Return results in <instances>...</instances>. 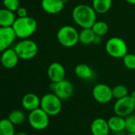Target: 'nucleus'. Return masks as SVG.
I'll return each instance as SVG.
<instances>
[{
    "mask_svg": "<svg viewBox=\"0 0 135 135\" xmlns=\"http://www.w3.org/2000/svg\"><path fill=\"white\" fill-rule=\"evenodd\" d=\"M74 22L84 28H91L97 21V13L92 7L87 4H79L76 6L72 12Z\"/></svg>",
    "mask_w": 135,
    "mask_h": 135,
    "instance_id": "1",
    "label": "nucleus"
},
{
    "mask_svg": "<svg viewBox=\"0 0 135 135\" xmlns=\"http://www.w3.org/2000/svg\"><path fill=\"white\" fill-rule=\"evenodd\" d=\"M37 21L30 16L18 17L12 26V29L18 38L26 39L31 37L37 30Z\"/></svg>",
    "mask_w": 135,
    "mask_h": 135,
    "instance_id": "2",
    "label": "nucleus"
},
{
    "mask_svg": "<svg viewBox=\"0 0 135 135\" xmlns=\"http://www.w3.org/2000/svg\"><path fill=\"white\" fill-rule=\"evenodd\" d=\"M56 39L63 47L72 48L80 42L79 32L73 26L69 25L63 26L56 33Z\"/></svg>",
    "mask_w": 135,
    "mask_h": 135,
    "instance_id": "3",
    "label": "nucleus"
},
{
    "mask_svg": "<svg viewBox=\"0 0 135 135\" xmlns=\"http://www.w3.org/2000/svg\"><path fill=\"white\" fill-rule=\"evenodd\" d=\"M105 50L111 57L122 59V57L128 52V46L122 38L113 37L109 38L106 42Z\"/></svg>",
    "mask_w": 135,
    "mask_h": 135,
    "instance_id": "4",
    "label": "nucleus"
},
{
    "mask_svg": "<svg viewBox=\"0 0 135 135\" xmlns=\"http://www.w3.org/2000/svg\"><path fill=\"white\" fill-rule=\"evenodd\" d=\"M62 100L54 93H47L41 98L40 107L49 116H56L62 110Z\"/></svg>",
    "mask_w": 135,
    "mask_h": 135,
    "instance_id": "5",
    "label": "nucleus"
},
{
    "mask_svg": "<svg viewBox=\"0 0 135 135\" xmlns=\"http://www.w3.org/2000/svg\"><path fill=\"white\" fill-rule=\"evenodd\" d=\"M18 56L20 59L28 60L34 58L38 52V47L36 42L30 39H22L15 46Z\"/></svg>",
    "mask_w": 135,
    "mask_h": 135,
    "instance_id": "6",
    "label": "nucleus"
},
{
    "mask_svg": "<svg viewBox=\"0 0 135 135\" xmlns=\"http://www.w3.org/2000/svg\"><path fill=\"white\" fill-rule=\"evenodd\" d=\"M28 122L30 126L37 130H43L46 129L49 124V115L41 107L30 111L28 115Z\"/></svg>",
    "mask_w": 135,
    "mask_h": 135,
    "instance_id": "7",
    "label": "nucleus"
},
{
    "mask_svg": "<svg viewBox=\"0 0 135 135\" xmlns=\"http://www.w3.org/2000/svg\"><path fill=\"white\" fill-rule=\"evenodd\" d=\"M50 88L52 93L58 96L61 100L70 99L74 93V86L73 83L66 79L56 83L51 82Z\"/></svg>",
    "mask_w": 135,
    "mask_h": 135,
    "instance_id": "8",
    "label": "nucleus"
},
{
    "mask_svg": "<svg viewBox=\"0 0 135 135\" xmlns=\"http://www.w3.org/2000/svg\"><path fill=\"white\" fill-rule=\"evenodd\" d=\"M135 101L129 96L127 95L122 99H117L114 104V112L122 117H127L128 115L134 112Z\"/></svg>",
    "mask_w": 135,
    "mask_h": 135,
    "instance_id": "9",
    "label": "nucleus"
},
{
    "mask_svg": "<svg viewBox=\"0 0 135 135\" xmlns=\"http://www.w3.org/2000/svg\"><path fill=\"white\" fill-rule=\"evenodd\" d=\"M92 96L99 103H108L113 99L112 88L106 84H98L92 89Z\"/></svg>",
    "mask_w": 135,
    "mask_h": 135,
    "instance_id": "10",
    "label": "nucleus"
},
{
    "mask_svg": "<svg viewBox=\"0 0 135 135\" xmlns=\"http://www.w3.org/2000/svg\"><path fill=\"white\" fill-rule=\"evenodd\" d=\"M16 38L12 27L0 26V53L10 48Z\"/></svg>",
    "mask_w": 135,
    "mask_h": 135,
    "instance_id": "11",
    "label": "nucleus"
},
{
    "mask_svg": "<svg viewBox=\"0 0 135 135\" xmlns=\"http://www.w3.org/2000/svg\"><path fill=\"white\" fill-rule=\"evenodd\" d=\"M47 75L51 82L56 83L65 79L66 71L64 67L60 63L53 62L50 64L48 68Z\"/></svg>",
    "mask_w": 135,
    "mask_h": 135,
    "instance_id": "12",
    "label": "nucleus"
},
{
    "mask_svg": "<svg viewBox=\"0 0 135 135\" xmlns=\"http://www.w3.org/2000/svg\"><path fill=\"white\" fill-rule=\"evenodd\" d=\"M19 56H18L15 49L8 48L5 51H3L0 57L1 64L6 68V69H13L15 68L19 60Z\"/></svg>",
    "mask_w": 135,
    "mask_h": 135,
    "instance_id": "13",
    "label": "nucleus"
},
{
    "mask_svg": "<svg viewBox=\"0 0 135 135\" xmlns=\"http://www.w3.org/2000/svg\"><path fill=\"white\" fill-rule=\"evenodd\" d=\"M41 8L45 12L49 15H56L60 13L64 7V0H41Z\"/></svg>",
    "mask_w": 135,
    "mask_h": 135,
    "instance_id": "14",
    "label": "nucleus"
},
{
    "mask_svg": "<svg viewBox=\"0 0 135 135\" xmlns=\"http://www.w3.org/2000/svg\"><path fill=\"white\" fill-rule=\"evenodd\" d=\"M90 130L92 135H107L110 132L107 121L102 118H97L92 121Z\"/></svg>",
    "mask_w": 135,
    "mask_h": 135,
    "instance_id": "15",
    "label": "nucleus"
},
{
    "mask_svg": "<svg viewBox=\"0 0 135 135\" xmlns=\"http://www.w3.org/2000/svg\"><path fill=\"white\" fill-rule=\"evenodd\" d=\"M22 105L25 110L32 111L40 107L41 99L34 93H27L22 99Z\"/></svg>",
    "mask_w": 135,
    "mask_h": 135,
    "instance_id": "16",
    "label": "nucleus"
},
{
    "mask_svg": "<svg viewBox=\"0 0 135 135\" xmlns=\"http://www.w3.org/2000/svg\"><path fill=\"white\" fill-rule=\"evenodd\" d=\"M74 73L76 76L84 80H91L94 76V72L87 64H79L75 67Z\"/></svg>",
    "mask_w": 135,
    "mask_h": 135,
    "instance_id": "17",
    "label": "nucleus"
},
{
    "mask_svg": "<svg viewBox=\"0 0 135 135\" xmlns=\"http://www.w3.org/2000/svg\"><path fill=\"white\" fill-rule=\"evenodd\" d=\"M107 123L110 130L113 133L126 130V120L124 117L114 114L107 120Z\"/></svg>",
    "mask_w": 135,
    "mask_h": 135,
    "instance_id": "18",
    "label": "nucleus"
},
{
    "mask_svg": "<svg viewBox=\"0 0 135 135\" xmlns=\"http://www.w3.org/2000/svg\"><path fill=\"white\" fill-rule=\"evenodd\" d=\"M16 18L15 12L5 7L0 9V26L12 27Z\"/></svg>",
    "mask_w": 135,
    "mask_h": 135,
    "instance_id": "19",
    "label": "nucleus"
},
{
    "mask_svg": "<svg viewBox=\"0 0 135 135\" xmlns=\"http://www.w3.org/2000/svg\"><path fill=\"white\" fill-rule=\"evenodd\" d=\"M95 37L96 34L91 28H84L79 32V41L85 45L93 44Z\"/></svg>",
    "mask_w": 135,
    "mask_h": 135,
    "instance_id": "20",
    "label": "nucleus"
},
{
    "mask_svg": "<svg viewBox=\"0 0 135 135\" xmlns=\"http://www.w3.org/2000/svg\"><path fill=\"white\" fill-rule=\"evenodd\" d=\"M111 6L112 0H92L91 7L97 14H106L110 11Z\"/></svg>",
    "mask_w": 135,
    "mask_h": 135,
    "instance_id": "21",
    "label": "nucleus"
},
{
    "mask_svg": "<svg viewBox=\"0 0 135 135\" xmlns=\"http://www.w3.org/2000/svg\"><path fill=\"white\" fill-rule=\"evenodd\" d=\"M15 125L8 118L0 120V135H15Z\"/></svg>",
    "mask_w": 135,
    "mask_h": 135,
    "instance_id": "22",
    "label": "nucleus"
},
{
    "mask_svg": "<svg viewBox=\"0 0 135 135\" xmlns=\"http://www.w3.org/2000/svg\"><path fill=\"white\" fill-rule=\"evenodd\" d=\"M7 118L15 126H18L26 121V114L21 110H13L9 113Z\"/></svg>",
    "mask_w": 135,
    "mask_h": 135,
    "instance_id": "23",
    "label": "nucleus"
},
{
    "mask_svg": "<svg viewBox=\"0 0 135 135\" xmlns=\"http://www.w3.org/2000/svg\"><path fill=\"white\" fill-rule=\"evenodd\" d=\"M94 33L100 37L105 36L109 30V26L107 22L103 21H96L91 27Z\"/></svg>",
    "mask_w": 135,
    "mask_h": 135,
    "instance_id": "24",
    "label": "nucleus"
},
{
    "mask_svg": "<svg viewBox=\"0 0 135 135\" xmlns=\"http://www.w3.org/2000/svg\"><path fill=\"white\" fill-rule=\"evenodd\" d=\"M129 93V90L128 88L123 84H118L116 85L115 87H114L112 88V94H113V98L116 99H122L123 97H126Z\"/></svg>",
    "mask_w": 135,
    "mask_h": 135,
    "instance_id": "25",
    "label": "nucleus"
},
{
    "mask_svg": "<svg viewBox=\"0 0 135 135\" xmlns=\"http://www.w3.org/2000/svg\"><path fill=\"white\" fill-rule=\"evenodd\" d=\"M122 62L124 66L129 70L135 69V54L127 52L122 57Z\"/></svg>",
    "mask_w": 135,
    "mask_h": 135,
    "instance_id": "26",
    "label": "nucleus"
},
{
    "mask_svg": "<svg viewBox=\"0 0 135 135\" xmlns=\"http://www.w3.org/2000/svg\"><path fill=\"white\" fill-rule=\"evenodd\" d=\"M126 130L128 133H135V113L131 114L125 118Z\"/></svg>",
    "mask_w": 135,
    "mask_h": 135,
    "instance_id": "27",
    "label": "nucleus"
},
{
    "mask_svg": "<svg viewBox=\"0 0 135 135\" xmlns=\"http://www.w3.org/2000/svg\"><path fill=\"white\" fill-rule=\"evenodd\" d=\"M3 3L5 8L8 9L13 12H16L17 10L20 7L19 0H3Z\"/></svg>",
    "mask_w": 135,
    "mask_h": 135,
    "instance_id": "28",
    "label": "nucleus"
},
{
    "mask_svg": "<svg viewBox=\"0 0 135 135\" xmlns=\"http://www.w3.org/2000/svg\"><path fill=\"white\" fill-rule=\"evenodd\" d=\"M16 13H17L18 17H19V18H22V17L28 16V15H27V14H28V13H27V10H26L25 7H19V8L17 10Z\"/></svg>",
    "mask_w": 135,
    "mask_h": 135,
    "instance_id": "29",
    "label": "nucleus"
},
{
    "mask_svg": "<svg viewBox=\"0 0 135 135\" xmlns=\"http://www.w3.org/2000/svg\"><path fill=\"white\" fill-rule=\"evenodd\" d=\"M101 37H102L96 35V37H95V41H94V43H93V44H95V45H99V44L101 43V41H102Z\"/></svg>",
    "mask_w": 135,
    "mask_h": 135,
    "instance_id": "30",
    "label": "nucleus"
},
{
    "mask_svg": "<svg viewBox=\"0 0 135 135\" xmlns=\"http://www.w3.org/2000/svg\"><path fill=\"white\" fill-rule=\"evenodd\" d=\"M113 135H126L123 131H118V132H114Z\"/></svg>",
    "mask_w": 135,
    "mask_h": 135,
    "instance_id": "31",
    "label": "nucleus"
},
{
    "mask_svg": "<svg viewBox=\"0 0 135 135\" xmlns=\"http://www.w3.org/2000/svg\"><path fill=\"white\" fill-rule=\"evenodd\" d=\"M125 1L130 5H135V0H125Z\"/></svg>",
    "mask_w": 135,
    "mask_h": 135,
    "instance_id": "32",
    "label": "nucleus"
},
{
    "mask_svg": "<svg viewBox=\"0 0 135 135\" xmlns=\"http://www.w3.org/2000/svg\"><path fill=\"white\" fill-rule=\"evenodd\" d=\"M129 96L135 101V90L134 91H133L132 92H131V94L129 95Z\"/></svg>",
    "mask_w": 135,
    "mask_h": 135,
    "instance_id": "33",
    "label": "nucleus"
},
{
    "mask_svg": "<svg viewBox=\"0 0 135 135\" xmlns=\"http://www.w3.org/2000/svg\"><path fill=\"white\" fill-rule=\"evenodd\" d=\"M15 135H28V134L25 132H18V133H15Z\"/></svg>",
    "mask_w": 135,
    "mask_h": 135,
    "instance_id": "34",
    "label": "nucleus"
},
{
    "mask_svg": "<svg viewBox=\"0 0 135 135\" xmlns=\"http://www.w3.org/2000/svg\"><path fill=\"white\" fill-rule=\"evenodd\" d=\"M126 135H135V133H128V134Z\"/></svg>",
    "mask_w": 135,
    "mask_h": 135,
    "instance_id": "35",
    "label": "nucleus"
},
{
    "mask_svg": "<svg viewBox=\"0 0 135 135\" xmlns=\"http://www.w3.org/2000/svg\"><path fill=\"white\" fill-rule=\"evenodd\" d=\"M134 113H135V107H134Z\"/></svg>",
    "mask_w": 135,
    "mask_h": 135,
    "instance_id": "36",
    "label": "nucleus"
},
{
    "mask_svg": "<svg viewBox=\"0 0 135 135\" xmlns=\"http://www.w3.org/2000/svg\"><path fill=\"white\" fill-rule=\"evenodd\" d=\"M107 135H110V134H107Z\"/></svg>",
    "mask_w": 135,
    "mask_h": 135,
    "instance_id": "37",
    "label": "nucleus"
},
{
    "mask_svg": "<svg viewBox=\"0 0 135 135\" xmlns=\"http://www.w3.org/2000/svg\"><path fill=\"white\" fill-rule=\"evenodd\" d=\"M91 135H92V134H91Z\"/></svg>",
    "mask_w": 135,
    "mask_h": 135,
    "instance_id": "38",
    "label": "nucleus"
}]
</instances>
